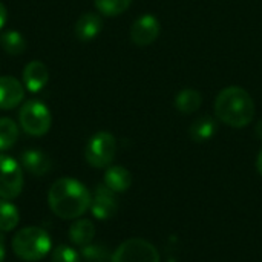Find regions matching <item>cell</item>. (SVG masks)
<instances>
[{"label": "cell", "mask_w": 262, "mask_h": 262, "mask_svg": "<svg viewBox=\"0 0 262 262\" xmlns=\"http://www.w3.org/2000/svg\"><path fill=\"white\" fill-rule=\"evenodd\" d=\"M12 252L23 261H40L51 252V236L40 227H23L12 238Z\"/></svg>", "instance_id": "cell-3"}, {"label": "cell", "mask_w": 262, "mask_h": 262, "mask_svg": "<svg viewBox=\"0 0 262 262\" xmlns=\"http://www.w3.org/2000/svg\"><path fill=\"white\" fill-rule=\"evenodd\" d=\"M23 172L20 164L8 157L0 155V200H14L21 193Z\"/></svg>", "instance_id": "cell-7"}, {"label": "cell", "mask_w": 262, "mask_h": 262, "mask_svg": "<svg viewBox=\"0 0 262 262\" xmlns=\"http://www.w3.org/2000/svg\"><path fill=\"white\" fill-rule=\"evenodd\" d=\"M111 262H160V253L149 241L130 238L117 247Z\"/></svg>", "instance_id": "cell-6"}, {"label": "cell", "mask_w": 262, "mask_h": 262, "mask_svg": "<svg viewBox=\"0 0 262 262\" xmlns=\"http://www.w3.org/2000/svg\"><path fill=\"white\" fill-rule=\"evenodd\" d=\"M256 134H258V137L262 140V121H259L258 126H256Z\"/></svg>", "instance_id": "cell-27"}, {"label": "cell", "mask_w": 262, "mask_h": 262, "mask_svg": "<svg viewBox=\"0 0 262 262\" xmlns=\"http://www.w3.org/2000/svg\"><path fill=\"white\" fill-rule=\"evenodd\" d=\"M256 169H258L259 175L262 177V149L261 152H259V155H258V158H256Z\"/></svg>", "instance_id": "cell-26"}, {"label": "cell", "mask_w": 262, "mask_h": 262, "mask_svg": "<svg viewBox=\"0 0 262 262\" xmlns=\"http://www.w3.org/2000/svg\"><path fill=\"white\" fill-rule=\"evenodd\" d=\"M21 129L32 137H43L51 129L52 117L48 106L38 100H28L18 112Z\"/></svg>", "instance_id": "cell-4"}, {"label": "cell", "mask_w": 262, "mask_h": 262, "mask_svg": "<svg viewBox=\"0 0 262 262\" xmlns=\"http://www.w3.org/2000/svg\"><path fill=\"white\" fill-rule=\"evenodd\" d=\"M21 166L26 172L35 177H43L51 169V160L46 154L37 149H29L21 154Z\"/></svg>", "instance_id": "cell-13"}, {"label": "cell", "mask_w": 262, "mask_h": 262, "mask_svg": "<svg viewBox=\"0 0 262 262\" xmlns=\"http://www.w3.org/2000/svg\"><path fill=\"white\" fill-rule=\"evenodd\" d=\"M91 212L97 220H111L118 210V201L115 198V192H112L107 186L100 184L95 187V193L91 200Z\"/></svg>", "instance_id": "cell-9"}, {"label": "cell", "mask_w": 262, "mask_h": 262, "mask_svg": "<svg viewBox=\"0 0 262 262\" xmlns=\"http://www.w3.org/2000/svg\"><path fill=\"white\" fill-rule=\"evenodd\" d=\"M51 262H81V255L69 246H60L52 252Z\"/></svg>", "instance_id": "cell-22"}, {"label": "cell", "mask_w": 262, "mask_h": 262, "mask_svg": "<svg viewBox=\"0 0 262 262\" xmlns=\"http://www.w3.org/2000/svg\"><path fill=\"white\" fill-rule=\"evenodd\" d=\"M161 26L155 15L144 14L138 17L130 26V40L137 46H149L160 35Z\"/></svg>", "instance_id": "cell-8"}, {"label": "cell", "mask_w": 262, "mask_h": 262, "mask_svg": "<svg viewBox=\"0 0 262 262\" xmlns=\"http://www.w3.org/2000/svg\"><path fill=\"white\" fill-rule=\"evenodd\" d=\"M117 152V141L115 137L111 132L101 130L97 132L86 144L84 149V158L89 166L103 169L107 167Z\"/></svg>", "instance_id": "cell-5"}, {"label": "cell", "mask_w": 262, "mask_h": 262, "mask_svg": "<svg viewBox=\"0 0 262 262\" xmlns=\"http://www.w3.org/2000/svg\"><path fill=\"white\" fill-rule=\"evenodd\" d=\"M18 209L9 200H0V232H11L18 226Z\"/></svg>", "instance_id": "cell-18"}, {"label": "cell", "mask_w": 262, "mask_h": 262, "mask_svg": "<svg viewBox=\"0 0 262 262\" xmlns=\"http://www.w3.org/2000/svg\"><path fill=\"white\" fill-rule=\"evenodd\" d=\"M216 130H218V121L210 115H203L190 124L189 137L195 143H206L215 137Z\"/></svg>", "instance_id": "cell-14"}, {"label": "cell", "mask_w": 262, "mask_h": 262, "mask_svg": "<svg viewBox=\"0 0 262 262\" xmlns=\"http://www.w3.org/2000/svg\"><path fill=\"white\" fill-rule=\"evenodd\" d=\"M81 258L91 262H104L109 259V252L103 246H84L81 250Z\"/></svg>", "instance_id": "cell-23"}, {"label": "cell", "mask_w": 262, "mask_h": 262, "mask_svg": "<svg viewBox=\"0 0 262 262\" xmlns=\"http://www.w3.org/2000/svg\"><path fill=\"white\" fill-rule=\"evenodd\" d=\"M95 238V226L89 220H78L69 229V239L75 246H88Z\"/></svg>", "instance_id": "cell-16"}, {"label": "cell", "mask_w": 262, "mask_h": 262, "mask_svg": "<svg viewBox=\"0 0 262 262\" xmlns=\"http://www.w3.org/2000/svg\"><path fill=\"white\" fill-rule=\"evenodd\" d=\"M203 103V97L195 89H183L175 97V107L181 114H192L200 109Z\"/></svg>", "instance_id": "cell-17"}, {"label": "cell", "mask_w": 262, "mask_h": 262, "mask_svg": "<svg viewBox=\"0 0 262 262\" xmlns=\"http://www.w3.org/2000/svg\"><path fill=\"white\" fill-rule=\"evenodd\" d=\"M132 0H95L97 9L107 17H115L127 11Z\"/></svg>", "instance_id": "cell-21"}, {"label": "cell", "mask_w": 262, "mask_h": 262, "mask_svg": "<svg viewBox=\"0 0 262 262\" xmlns=\"http://www.w3.org/2000/svg\"><path fill=\"white\" fill-rule=\"evenodd\" d=\"M104 186H107L115 193L126 192L132 184V175L127 169L121 166H111L104 172Z\"/></svg>", "instance_id": "cell-15"}, {"label": "cell", "mask_w": 262, "mask_h": 262, "mask_svg": "<svg viewBox=\"0 0 262 262\" xmlns=\"http://www.w3.org/2000/svg\"><path fill=\"white\" fill-rule=\"evenodd\" d=\"M18 140V127L11 118H0V150H8Z\"/></svg>", "instance_id": "cell-20"}, {"label": "cell", "mask_w": 262, "mask_h": 262, "mask_svg": "<svg viewBox=\"0 0 262 262\" xmlns=\"http://www.w3.org/2000/svg\"><path fill=\"white\" fill-rule=\"evenodd\" d=\"M91 193L75 178L63 177L52 183L48 192V204L52 213L61 220H77L91 207Z\"/></svg>", "instance_id": "cell-1"}, {"label": "cell", "mask_w": 262, "mask_h": 262, "mask_svg": "<svg viewBox=\"0 0 262 262\" xmlns=\"http://www.w3.org/2000/svg\"><path fill=\"white\" fill-rule=\"evenodd\" d=\"M48 80H49V72H48V68L41 61L34 60V61H29L25 66V69H23V83L28 88V91L40 92L46 86Z\"/></svg>", "instance_id": "cell-11"}, {"label": "cell", "mask_w": 262, "mask_h": 262, "mask_svg": "<svg viewBox=\"0 0 262 262\" xmlns=\"http://www.w3.org/2000/svg\"><path fill=\"white\" fill-rule=\"evenodd\" d=\"M25 98L23 84L9 75L0 77V109L8 111L17 107Z\"/></svg>", "instance_id": "cell-10"}, {"label": "cell", "mask_w": 262, "mask_h": 262, "mask_svg": "<svg viewBox=\"0 0 262 262\" xmlns=\"http://www.w3.org/2000/svg\"><path fill=\"white\" fill-rule=\"evenodd\" d=\"M0 46L6 54L20 55L26 49V41L18 31H8L0 35Z\"/></svg>", "instance_id": "cell-19"}, {"label": "cell", "mask_w": 262, "mask_h": 262, "mask_svg": "<svg viewBox=\"0 0 262 262\" xmlns=\"http://www.w3.org/2000/svg\"><path fill=\"white\" fill-rule=\"evenodd\" d=\"M215 115L230 127H246L255 115V103L247 91L238 86L223 89L215 100Z\"/></svg>", "instance_id": "cell-2"}, {"label": "cell", "mask_w": 262, "mask_h": 262, "mask_svg": "<svg viewBox=\"0 0 262 262\" xmlns=\"http://www.w3.org/2000/svg\"><path fill=\"white\" fill-rule=\"evenodd\" d=\"M8 21V11H6V6L0 2V29L6 25Z\"/></svg>", "instance_id": "cell-24"}, {"label": "cell", "mask_w": 262, "mask_h": 262, "mask_svg": "<svg viewBox=\"0 0 262 262\" xmlns=\"http://www.w3.org/2000/svg\"><path fill=\"white\" fill-rule=\"evenodd\" d=\"M5 261V238L0 235V262Z\"/></svg>", "instance_id": "cell-25"}, {"label": "cell", "mask_w": 262, "mask_h": 262, "mask_svg": "<svg viewBox=\"0 0 262 262\" xmlns=\"http://www.w3.org/2000/svg\"><path fill=\"white\" fill-rule=\"evenodd\" d=\"M103 28L101 17L95 12H84L75 23V35L81 41L94 40Z\"/></svg>", "instance_id": "cell-12"}]
</instances>
